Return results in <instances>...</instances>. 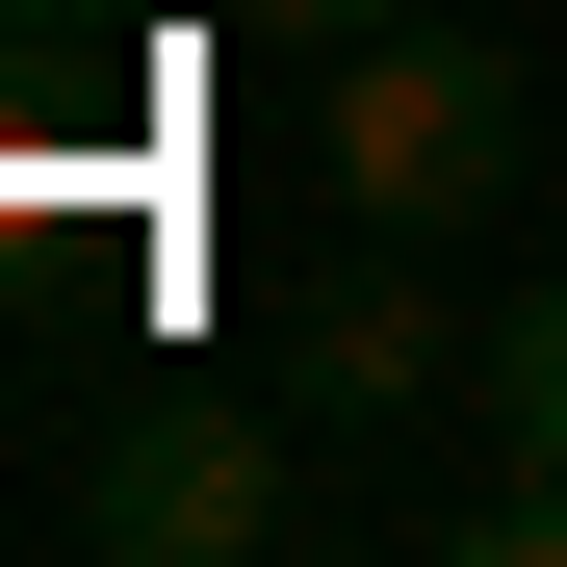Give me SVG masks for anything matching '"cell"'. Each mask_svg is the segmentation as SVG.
Listing matches in <instances>:
<instances>
[{"mask_svg": "<svg viewBox=\"0 0 567 567\" xmlns=\"http://www.w3.org/2000/svg\"><path fill=\"white\" fill-rule=\"evenodd\" d=\"M464 567H567V464H516V491L464 516Z\"/></svg>", "mask_w": 567, "mask_h": 567, "instance_id": "cell-5", "label": "cell"}, {"mask_svg": "<svg viewBox=\"0 0 567 567\" xmlns=\"http://www.w3.org/2000/svg\"><path fill=\"white\" fill-rule=\"evenodd\" d=\"M464 413H491L516 464H567V284H516V310L464 336Z\"/></svg>", "mask_w": 567, "mask_h": 567, "instance_id": "cell-4", "label": "cell"}, {"mask_svg": "<svg viewBox=\"0 0 567 567\" xmlns=\"http://www.w3.org/2000/svg\"><path fill=\"white\" fill-rule=\"evenodd\" d=\"M78 542L104 567H258L284 542V413L258 388H130L104 464H78Z\"/></svg>", "mask_w": 567, "mask_h": 567, "instance_id": "cell-2", "label": "cell"}, {"mask_svg": "<svg viewBox=\"0 0 567 567\" xmlns=\"http://www.w3.org/2000/svg\"><path fill=\"white\" fill-rule=\"evenodd\" d=\"M464 388V336H439V284H413V233H361L310 310H284V413H336V439H413Z\"/></svg>", "mask_w": 567, "mask_h": 567, "instance_id": "cell-3", "label": "cell"}, {"mask_svg": "<svg viewBox=\"0 0 567 567\" xmlns=\"http://www.w3.org/2000/svg\"><path fill=\"white\" fill-rule=\"evenodd\" d=\"M516 155H542V78H516L491 27H361L336 104H310V181H336L361 233H491Z\"/></svg>", "mask_w": 567, "mask_h": 567, "instance_id": "cell-1", "label": "cell"}]
</instances>
